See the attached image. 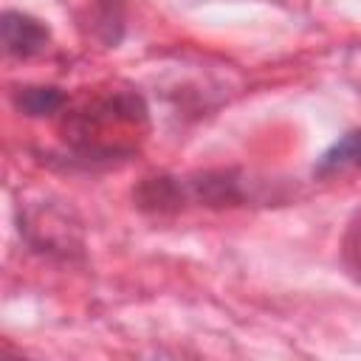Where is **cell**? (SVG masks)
Wrapping results in <instances>:
<instances>
[{
    "mask_svg": "<svg viewBox=\"0 0 361 361\" xmlns=\"http://www.w3.org/2000/svg\"><path fill=\"white\" fill-rule=\"evenodd\" d=\"M344 265L355 279H361V212L353 217L344 234Z\"/></svg>",
    "mask_w": 361,
    "mask_h": 361,
    "instance_id": "cell-4",
    "label": "cell"
},
{
    "mask_svg": "<svg viewBox=\"0 0 361 361\" xmlns=\"http://www.w3.org/2000/svg\"><path fill=\"white\" fill-rule=\"evenodd\" d=\"M361 166V130H353L347 135H341L316 164V175H336L344 169Z\"/></svg>",
    "mask_w": 361,
    "mask_h": 361,
    "instance_id": "cell-2",
    "label": "cell"
},
{
    "mask_svg": "<svg viewBox=\"0 0 361 361\" xmlns=\"http://www.w3.org/2000/svg\"><path fill=\"white\" fill-rule=\"evenodd\" d=\"M17 104L28 116H45V113H54L62 104V93L56 87H25L17 96Z\"/></svg>",
    "mask_w": 361,
    "mask_h": 361,
    "instance_id": "cell-3",
    "label": "cell"
},
{
    "mask_svg": "<svg viewBox=\"0 0 361 361\" xmlns=\"http://www.w3.org/2000/svg\"><path fill=\"white\" fill-rule=\"evenodd\" d=\"M48 25L39 20L20 14V11H6L3 14V45L11 56H34L48 45Z\"/></svg>",
    "mask_w": 361,
    "mask_h": 361,
    "instance_id": "cell-1",
    "label": "cell"
}]
</instances>
